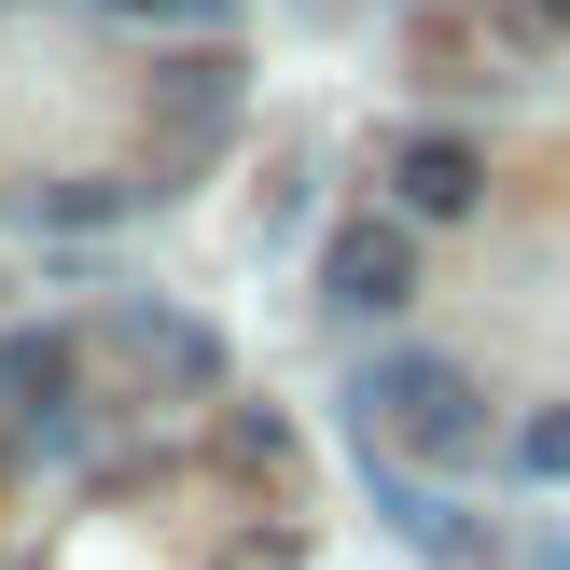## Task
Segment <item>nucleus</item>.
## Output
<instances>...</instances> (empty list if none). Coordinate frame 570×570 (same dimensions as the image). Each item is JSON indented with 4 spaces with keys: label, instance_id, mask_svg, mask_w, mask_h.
Listing matches in <instances>:
<instances>
[{
    "label": "nucleus",
    "instance_id": "1",
    "mask_svg": "<svg viewBox=\"0 0 570 570\" xmlns=\"http://www.w3.org/2000/svg\"><path fill=\"white\" fill-rule=\"evenodd\" d=\"M348 417H362L376 460H432V473L488 460V404H473V376H460L445 348H376V362L348 376Z\"/></svg>",
    "mask_w": 570,
    "mask_h": 570
},
{
    "label": "nucleus",
    "instance_id": "2",
    "mask_svg": "<svg viewBox=\"0 0 570 570\" xmlns=\"http://www.w3.org/2000/svg\"><path fill=\"white\" fill-rule=\"evenodd\" d=\"M404 293H417V223L404 209L334 223V237H321V306H334V321H390Z\"/></svg>",
    "mask_w": 570,
    "mask_h": 570
},
{
    "label": "nucleus",
    "instance_id": "3",
    "mask_svg": "<svg viewBox=\"0 0 570 570\" xmlns=\"http://www.w3.org/2000/svg\"><path fill=\"white\" fill-rule=\"evenodd\" d=\"M390 209H404V223H473V209H488V154L445 139V126H417L404 154H390Z\"/></svg>",
    "mask_w": 570,
    "mask_h": 570
},
{
    "label": "nucleus",
    "instance_id": "4",
    "mask_svg": "<svg viewBox=\"0 0 570 570\" xmlns=\"http://www.w3.org/2000/svg\"><path fill=\"white\" fill-rule=\"evenodd\" d=\"M362 473H376L390 529H404L417 557H473V515H460V501H445V488H417V473H404V460H376V445H362Z\"/></svg>",
    "mask_w": 570,
    "mask_h": 570
},
{
    "label": "nucleus",
    "instance_id": "5",
    "mask_svg": "<svg viewBox=\"0 0 570 570\" xmlns=\"http://www.w3.org/2000/svg\"><path fill=\"white\" fill-rule=\"evenodd\" d=\"M0 404H14L28 432H56V404H70V334H0Z\"/></svg>",
    "mask_w": 570,
    "mask_h": 570
},
{
    "label": "nucleus",
    "instance_id": "6",
    "mask_svg": "<svg viewBox=\"0 0 570 570\" xmlns=\"http://www.w3.org/2000/svg\"><path fill=\"white\" fill-rule=\"evenodd\" d=\"M501 460H515L529 488H570V404H543V417H515V432H501Z\"/></svg>",
    "mask_w": 570,
    "mask_h": 570
},
{
    "label": "nucleus",
    "instance_id": "7",
    "mask_svg": "<svg viewBox=\"0 0 570 570\" xmlns=\"http://www.w3.org/2000/svg\"><path fill=\"white\" fill-rule=\"evenodd\" d=\"M98 14H154V28H195V14H223V0H98Z\"/></svg>",
    "mask_w": 570,
    "mask_h": 570
},
{
    "label": "nucleus",
    "instance_id": "8",
    "mask_svg": "<svg viewBox=\"0 0 570 570\" xmlns=\"http://www.w3.org/2000/svg\"><path fill=\"white\" fill-rule=\"evenodd\" d=\"M223 570H306L293 543H237V557H223Z\"/></svg>",
    "mask_w": 570,
    "mask_h": 570
},
{
    "label": "nucleus",
    "instance_id": "9",
    "mask_svg": "<svg viewBox=\"0 0 570 570\" xmlns=\"http://www.w3.org/2000/svg\"><path fill=\"white\" fill-rule=\"evenodd\" d=\"M515 14H529V28H570V0H515Z\"/></svg>",
    "mask_w": 570,
    "mask_h": 570
}]
</instances>
